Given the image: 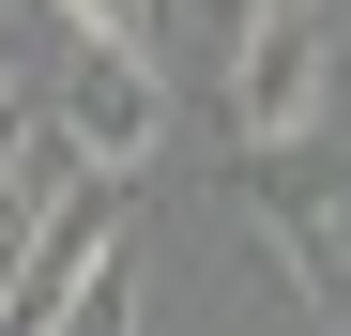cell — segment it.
<instances>
[{"mask_svg": "<svg viewBox=\"0 0 351 336\" xmlns=\"http://www.w3.org/2000/svg\"><path fill=\"white\" fill-rule=\"evenodd\" d=\"M62 336H138V260H107L92 291H77V321H62Z\"/></svg>", "mask_w": 351, "mask_h": 336, "instance_id": "cell-7", "label": "cell"}, {"mask_svg": "<svg viewBox=\"0 0 351 336\" xmlns=\"http://www.w3.org/2000/svg\"><path fill=\"white\" fill-rule=\"evenodd\" d=\"M46 123L77 138V168H153L168 153V77H153V46H62V92H46Z\"/></svg>", "mask_w": 351, "mask_h": 336, "instance_id": "cell-3", "label": "cell"}, {"mask_svg": "<svg viewBox=\"0 0 351 336\" xmlns=\"http://www.w3.org/2000/svg\"><path fill=\"white\" fill-rule=\"evenodd\" d=\"M77 184H92V168H77V138H62V123L16 92V107H0V260H16V245H31L46 214L77 199Z\"/></svg>", "mask_w": 351, "mask_h": 336, "instance_id": "cell-5", "label": "cell"}, {"mask_svg": "<svg viewBox=\"0 0 351 336\" xmlns=\"http://www.w3.org/2000/svg\"><path fill=\"white\" fill-rule=\"evenodd\" d=\"M107 260H123V184L92 168V184L46 214L16 260H0V336H62V321H77V291H92Z\"/></svg>", "mask_w": 351, "mask_h": 336, "instance_id": "cell-4", "label": "cell"}, {"mask_svg": "<svg viewBox=\"0 0 351 336\" xmlns=\"http://www.w3.org/2000/svg\"><path fill=\"white\" fill-rule=\"evenodd\" d=\"M0 107H16V46H0Z\"/></svg>", "mask_w": 351, "mask_h": 336, "instance_id": "cell-8", "label": "cell"}, {"mask_svg": "<svg viewBox=\"0 0 351 336\" xmlns=\"http://www.w3.org/2000/svg\"><path fill=\"white\" fill-rule=\"evenodd\" d=\"M46 16H62V46H153L168 0H46Z\"/></svg>", "mask_w": 351, "mask_h": 336, "instance_id": "cell-6", "label": "cell"}, {"mask_svg": "<svg viewBox=\"0 0 351 336\" xmlns=\"http://www.w3.org/2000/svg\"><path fill=\"white\" fill-rule=\"evenodd\" d=\"M336 107V16L321 0H260L245 46H229V138L245 153H306Z\"/></svg>", "mask_w": 351, "mask_h": 336, "instance_id": "cell-2", "label": "cell"}, {"mask_svg": "<svg viewBox=\"0 0 351 336\" xmlns=\"http://www.w3.org/2000/svg\"><path fill=\"white\" fill-rule=\"evenodd\" d=\"M260 199V260L321 306V336H351V153H245Z\"/></svg>", "mask_w": 351, "mask_h": 336, "instance_id": "cell-1", "label": "cell"}]
</instances>
